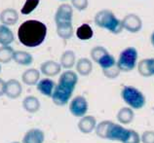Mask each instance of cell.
<instances>
[{"mask_svg": "<svg viewBox=\"0 0 154 143\" xmlns=\"http://www.w3.org/2000/svg\"><path fill=\"white\" fill-rule=\"evenodd\" d=\"M47 31V26L44 23L37 20H28L19 26L18 39L25 47L35 48L45 41Z\"/></svg>", "mask_w": 154, "mask_h": 143, "instance_id": "6da1fadb", "label": "cell"}, {"mask_svg": "<svg viewBox=\"0 0 154 143\" xmlns=\"http://www.w3.org/2000/svg\"><path fill=\"white\" fill-rule=\"evenodd\" d=\"M94 20L97 26L107 30L112 34H119L123 30L122 20L116 18L114 13L108 9L99 11L96 14Z\"/></svg>", "mask_w": 154, "mask_h": 143, "instance_id": "7a4b0ae2", "label": "cell"}, {"mask_svg": "<svg viewBox=\"0 0 154 143\" xmlns=\"http://www.w3.org/2000/svg\"><path fill=\"white\" fill-rule=\"evenodd\" d=\"M120 96L125 103L134 110L143 108L146 103V97L143 93L133 86H124L120 92Z\"/></svg>", "mask_w": 154, "mask_h": 143, "instance_id": "3957f363", "label": "cell"}, {"mask_svg": "<svg viewBox=\"0 0 154 143\" xmlns=\"http://www.w3.org/2000/svg\"><path fill=\"white\" fill-rule=\"evenodd\" d=\"M137 58L139 54L136 48L128 47L120 53L119 58L117 59V65L121 72H131L137 65Z\"/></svg>", "mask_w": 154, "mask_h": 143, "instance_id": "277c9868", "label": "cell"}, {"mask_svg": "<svg viewBox=\"0 0 154 143\" xmlns=\"http://www.w3.org/2000/svg\"><path fill=\"white\" fill-rule=\"evenodd\" d=\"M89 109L88 100L83 96H77L71 99L69 102V112L72 116L81 118L87 115Z\"/></svg>", "mask_w": 154, "mask_h": 143, "instance_id": "5b68a950", "label": "cell"}, {"mask_svg": "<svg viewBox=\"0 0 154 143\" xmlns=\"http://www.w3.org/2000/svg\"><path fill=\"white\" fill-rule=\"evenodd\" d=\"M129 132L130 129L125 128L121 124H116V123L112 122L110 124V126H109L106 139L123 143L129 135Z\"/></svg>", "mask_w": 154, "mask_h": 143, "instance_id": "8992f818", "label": "cell"}, {"mask_svg": "<svg viewBox=\"0 0 154 143\" xmlns=\"http://www.w3.org/2000/svg\"><path fill=\"white\" fill-rule=\"evenodd\" d=\"M72 93H73V92L70 91V90L57 84L51 99L53 100V103L57 106H64L69 102Z\"/></svg>", "mask_w": 154, "mask_h": 143, "instance_id": "52a82bcc", "label": "cell"}, {"mask_svg": "<svg viewBox=\"0 0 154 143\" xmlns=\"http://www.w3.org/2000/svg\"><path fill=\"white\" fill-rule=\"evenodd\" d=\"M122 26L131 33H137L143 27V20L137 14H128L122 20Z\"/></svg>", "mask_w": 154, "mask_h": 143, "instance_id": "ba28073f", "label": "cell"}, {"mask_svg": "<svg viewBox=\"0 0 154 143\" xmlns=\"http://www.w3.org/2000/svg\"><path fill=\"white\" fill-rule=\"evenodd\" d=\"M73 18V8L69 4H62L60 5L55 14V23L56 24L72 23Z\"/></svg>", "mask_w": 154, "mask_h": 143, "instance_id": "9c48e42d", "label": "cell"}, {"mask_svg": "<svg viewBox=\"0 0 154 143\" xmlns=\"http://www.w3.org/2000/svg\"><path fill=\"white\" fill-rule=\"evenodd\" d=\"M77 83H78V75H77V73L72 70H66L60 74L58 85L74 92Z\"/></svg>", "mask_w": 154, "mask_h": 143, "instance_id": "30bf717a", "label": "cell"}, {"mask_svg": "<svg viewBox=\"0 0 154 143\" xmlns=\"http://www.w3.org/2000/svg\"><path fill=\"white\" fill-rule=\"evenodd\" d=\"M23 93V86L17 79H10L5 83L4 95L11 99H16L21 96Z\"/></svg>", "mask_w": 154, "mask_h": 143, "instance_id": "8fae6325", "label": "cell"}, {"mask_svg": "<svg viewBox=\"0 0 154 143\" xmlns=\"http://www.w3.org/2000/svg\"><path fill=\"white\" fill-rule=\"evenodd\" d=\"M97 124L98 123H97V120L94 116L85 115L80 118L78 124H77V126H78L80 132H82L84 134H90L96 129Z\"/></svg>", "mask_w": 154, "mask_h": 143, "instance_id": "7c38bea8", "label": "cell"}, {"mask_svg": "<svg viewBox=\"0 0 154 143\" xmlns=\"http://www.w3.org/2000/svg\"><path fill=\"white\" fill-rule=\"evenodd\" d=\"M40 71L46 77H55L62 71V65L55 60H46L40 66Z\"/></svg>", "mask_w": 154, "mask_h": 143, "instance_id": "4fadbf2b", "label": "cell"}, {"mask_svg": "<svg viewBox=\"0 0 154 143\" xmlns=\"http://www.w3.org/2000/svg\"><path fill=\"white\" fill-rule=\"evenodd\" d=\"M45 133L40 129H30L23 137L22 143H44Z\"/></svg>", "mask_w": 154, "mask_h": 143, "instance_id": "5bb4252c", "label": "cell"}, {"mask_svg": "<svg viewBox=\"0 0 154 143\" xmlns=\"http://www.w3.org/2000/svg\"><path fill=\"white\" fill-rule=\"evenodd\" d=\"M56 86L57 84L55 83L54 80H52L50 78H44L39 80L37 85H36V88H37V91L42 96L47 97H52L53 92H54Z\"/></svg>", "mask_w": 154, "mask_h": 143, "instance_id": "9a60e30c", "label": "cell"}, {"mask_svg": "<svg viewBox=\"0 0 154 143\" xmlns=\"http://www.w3.org/2000/svg\"><path fill=\"white\" fill-rule=\"evenodd\" d=\"M137 72L145 78L154 76V58L141 59L137 64Z\"/></svg>", "mask_w": 154, "mask_h": 143, "instance_id": "2e32d148", "label": "cell"}, {"mask_svg": "<svg viewBox=\"0 0 154 143\" xmlns=\"http://www.w3.org/2000/svg\"><path fill=\"white\" fill-rule=\"evenodd\" d=\"M19 20V14L13 8H7V9L3 10L0 14V22L2 24L11 26H15Z\"/></svg>", "mask_w": 154, "mask_h": 143, "instance_id": "e0dca14e", "label": "cell"}, {"mask_svg": "<svg viewBox=\"0 0 154 143\" xmlns=\"http://www.w3.org/2000/svg\"><path fill=\"white\" fill-rule=\"evenodd\" d=\"M116 119L121 125H129L135 119V112L131 107H122L116 114Z\"/></svg>", "mask_w": 154, "mask_h": 143, "instance_id": "ac0fdd59", "label": "cell"}, {"mask_svg": "<svg viewBox=\"0 0 154 143\" xmlns=\"http://www.w3.org/2000/svg\"><path fill=\"white\" fill-rule=\"evenodd\" d=\"M40 80V72L36 68H28L23 71L22 81L27 86H35Z\"/></svg>", "mask_w": 154, "mask_h": 143, "instance_id": "d6986e66", "label": "cell"}, {"mask_svg": "<svg viewBox=\"0 0 154 143\" xmlns=\"http://www.w3.org/2000/svg\"><path fill=\"white\" fill-rule=\"evenodd\" d=\"M76 71L81 76H88L93 71V62L90 59L81 58L76 61Z\"/></svg>", "mask_w": 154, "mask_h": 143, "instance_id": "ffe728a7", "label": "cell"}, {"mask_svg": "<svg viewBox=\"0 0 154 143\" xmlns=\"http://www.w3.org/2000/svg\"><path fill=\"white\" fill-rule=\"evenodd\" d=\"M40 101L34 96H27L23 100V107L26 112L30 114H34L39 111L40 109Z\"/></svg>", "mask_w": 154, "mask_h": 143, "instance_id": "44dd1931", "label": "cell"}, {"mask_svg": "<svg viewBox=\"0 0 154 143\" xmlns=\"http://www.w3.org/2000/svg\"><path fill=\"white\" fill-rule=\"evenodd\" d=\"M60 64L64 69H71L76 64L75 53L71 50H67L63 53L60 59Z\"/></svg>", "mask_w": 154, "mask_h": 143, "instance_id": "7402d4cb", "label": "cell"}, {"mask_svg": "<svg viewBox=\"0 0 154 143\" xmlns=\"http://www.w3.org/2000/svg\"><path fill=\"white\" fill-rule=\"evenodd\" d=\"M13 59L17 64L23 66H28L33 62V56L26 51H15Z\"/></svg>", "mask_w": 154, "mask_h": 143, "instance_id": "603a6c76", "label": "cell"}, {"mask_svg": "<svg viewBox=\"0 0 154 143\" xmlns=\"http://www.w3.org/2000/svg\"><path fill=\"white\" fill-rule=\"evenodd\" d=\"M57 26V34L60 38L63 40H68L73 35V26L72 23H60L56 24Z\"/></svg>", "mask_w": 154, "mask_h": 143, "instance_id": "cb8c5ba5", "label": "cell"}, {"mask_svg": "<svg viewBox=\"0 0 154 143\" xmlns=\"http://www.w3.org/2000/svg\"><path fill=\"white\" fill-rule=\"evenodd\" d=\"M14 33L11 28L5 24H0V45H10L14 42Z\"/></svg>", "mask_w": 154, "mask_h": 143, "instance_id": "d4e9b609", "label": "cell"}, {"mask_svg": "<svg viewBox=\"0 0 154 143\" xmlns=\"http://www.w3.org/2000/svg\"><path fill=\"white\" fill-rule=\"evenodd\" d=\"M76 36L81 41H88L94 36V31L88 23H83L77 28Z\"/></svg>", "mask_w": 154, "mask_h": 143, "instance_id": "484cf974", "label": "cell"}, {"mask_svg": "<svg viewBox=\"0 0 154 143\" xmlns=\"http://www.w3.org/2000/svg\"><path fill=\"white\" fill-rule=\"evenodd\" d=\"M15 50L10 45H4L0 47V63H9L14 58Z\"/></svg>", "mask_w": 154, "mask_h": 143, "instance_id": "4316f807", "label": "cell"}, {"mask_svg": "<svg viewBox=\"0 0 154 143\" xmlns=\"http://www.w3.org/2000/svg\"><path fill=\"white\" fill-rule=\"evenodd\" d=\"M112 123V121H108V120H104L102 121L99 124H97L96 126V134L99 137L103 138V139H106L107 137V132L109 129V126H110V124Z\"/></svg>", "mask_w": 154, "mask_h": 143, "instance_id": "83f0119b", "label": "cell"}, {"mask_svg": "<svg viewBox=\"0 0 154 143\" xmlns=\"http://www.w3.org/2000/svg\"><path fill=\"white\" fill-rule=\"evenodd\" d=\"M98 64L102 67L103 70H104V69L111 68L113 66H115V65H117V61L112 55H110L109 53H106V54L99 60Z\"/></svg>", "mask_w": 154, "mask_h": 143, "instance_id": "f1b7e54d", "label": "cell"}, {"mask_svg": "<svg viewBox=\"0 0 154 143\" xmlns=\"http://www.w3.org/2000/svg\"><path fill=\"white\" fill-rule=\"evenodd\" d=\"M40 3V0H26L25 4L21 10V13L23 15H29L33 12L36 8L38 7Z\"/></svg>", "mask_w": 154, "mask_h": 143, "instance_id": "f546056e", "label": "cell"}, {"mask_svg": "<svg viewBox=\"0 0 154 143\" xmlns=\"http://www.w3.org/2000/svg\"><path fill=\"white\" fill-rule=\"evenodd\" d=\"M106 53H108V52H107V50L104 47H103V46H96V47H94L91 50L90 56H91V59L94 60L96 63H98L99 60L102 59L103 56L105 54H106Z\"/></svg>", "mask_w": 154, "mask_h": 143, "instance_id": "4dcf8cb0", "label": "cell"}, {"mask_svg": "<svg viewBox=\"0 0 154 143\" xmlns=\"http://www.w3.org/2000/svg\"><path fill=\"white\" fill-rule=\"evenodd\" d=\"M120 72L121 71H120V69L118 67V65H115V66H113L111 68L104 69V70H103V75L108 79H116L117 77L119 76Z\"/></svg>", "mask_w": 154, "mask_h": 143, "instance_id": "1f68e13d", "label": "cell"}, {"mask_svg": "<svg viewBox=\"0 0 154 143\" xmlns=\"http://www.w3.org/2000/svg\"><path fill=\"white\" fill-rule=\"evenodd\" d=\"M123 143H141V138L137 130L130 129L129 135Z\"/></svg>", "mask_w": 154, "mask_h": 143, "instance_id": "d6a6232c", "label": "cell"}, {"mask_svg": "<svg viewBox=\"0 0 154 143\" xmlns=\"http://www.w3.org/2000/svg\"><path fill=\"white\" fill-rule=\"evenodd\" d=\"M71 5L77 11L82 12L85 11L88 8L89 0H71Z\"/></svg>", "mask_w": 154, "mask_h": 143, "instance_id": "836d02e7", "label": "cell"}, {"mask_svg": "<svg viewBox=\"0 0 154 143\" xmlns=\"http://www.w3.org/2000/svg\"><path fill=\"white\" fill-rule=\"evenodd\" d=\"M141 143H154V130H145L140 135Z\"/></svg>", "mask_w": 154, "mask_h": 143, "instance_id": "e575fe53", "label": "cell"}, {"mask_svg": "<svg viewBox=\"0 0 154 143\" xmlns=\"http://www.w3.org/2000/svg\"><path fill=\"white\" fill-rule=\"evenodd\" d=\"M5 83L6 82L0 78V96H4V91H5Z\"/></svg>", "mask_w": 154, "mask_h": 143, "instance_id": "d590c367", "label": "cell"}, {"mask_svg": "<svg viewBox=\"0 0 154 143\" xmlns=\"http://www.w3.org/2000/svg\"><path fill=\"white\" fill-rule=\"evenodd\" d=\"M150 42H151V45L154 47V31L152 32L151 34V37H150Z\"/></svg>", "mask_w": 154, "mask_h": 143, "instance_id": "8d00e7d4", "label": "cell"}, {"mask_svg": "<svg viewBox=\"0 0 154 143\" xmlns=\"http://www.w3.org/2000/svg\"><path fill=\"white\" fill-rule=\"evenodd\" d=\"M11 143H22V142H20V141H13V142H11Z\"/></svg>", "mask_w": 154, "mask_h": 143, "instance_id": "74e56055", "label": "cell"}, {"mask_svg": "<svg viewBox=\"0 0 154 143\" xmlns=\"http://www.w3.org/2000/svg\"><path fill=\"white\" fill-rule=\"evenodd\" d=\"M1 69H2V68H1V64H0V72H1Z\"/></svg>", "mask_w": 154, "mask_h": 143, "instance_id": "f35d334b", "label": "cell"}, {"mask_svg": "<svg viewBox=\"0 0 154 143\" xmlns=\"http://www.w3.org/2000/svg\"><path fill=\"white\" fill-rule=\"evenodd\" d=\"M60 1H64V0H60Z\"/></svg>", "mask_w": 154, "mask_h": 143, "instance_id": "ab89813d", "label": "cell"}]
</instances>
